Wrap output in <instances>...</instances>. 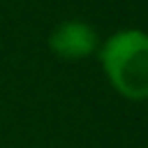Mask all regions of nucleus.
Instances as JSON below:
<instances>
[{
	"label": "nucleus",
	"mask_w": 148,
	"mask_h": 148,
	"mask_svg": "<svg viewBox=\"0 0 148 148\" xmlns=\"http://www.w3.org/2000/svg\"><path fill=\"white\" fill-rule=\"evenodd\" d=\"M111 88L130 102L148 99V32L127 28L113 32L97 49Z\"/></svg>",
	"instance_id": "nucleus-1"
},
{
	"label": "nucleus",
	"mask_w": 148,
	"mask_h": 148,
	"mask_svg": "<svg viewBox=\"0 0 148 148\" xmlns=\"http://www.w3.org/2000/svg\"><path fill=\"white\" fill-rule=\"evenodd\" d=\"M49 49L62 60H83L99 49V37L86 21H62L49 32Z\"/></svg>",
	"instance_id": "nucleus-2"
}]
</instances>
